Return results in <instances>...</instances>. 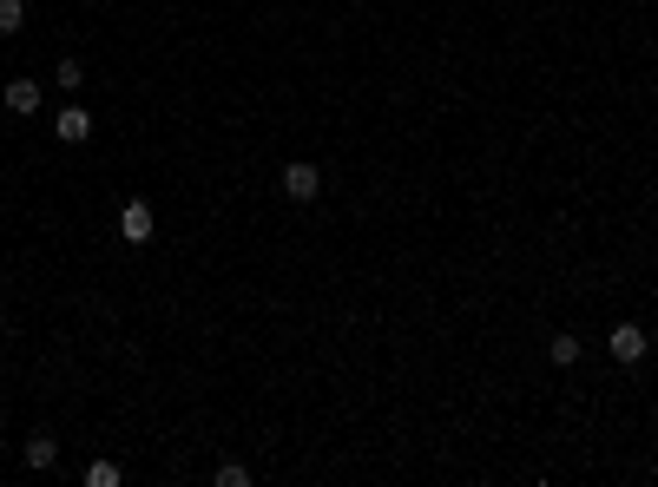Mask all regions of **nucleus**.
I'll return each instance as SVG.
<instances>
[{"mask_svg":"<svg viewBox=\"0 0 658 487\" xmlns=\"http://www.w3.org/2000/svg\"><path fill=\"white\" fill-rule=\"evenodd\" d=\"M547 356L560 362V369H566V362H580V336H553V343H547Z\"/></svg>","mask_w":658,"mask_h":487,"instance_id":"nucleus-8","label":"nucleus"},{"mask_svg":"<svg viewBox=\"0 0 658 487\" xmlns=\"http://www.w3.org/2000/svg\"><path fill=\"white\" fill-rule=\"evenodd\" d=\"M0 106L14 112V119H33V112H40V79H7Z\"/></svg>","mask_w":658,"mask_h":487,"instance_id":"nucleus-4","label":"nucleus"},{"mask_svg":"<svg viewBox=\"0 0 658 487\" xmlns=\"http://www.w3.org/2000/svg\"><path fill=\"white\" fill-rule=\"evenodd\" d=\"M152 231H158V218H152V205H145V198L119 205V237H126V244H152Z\"/></svg>","mask_w":658,"mask_h":487,"instance_id":"nucleus-1","label":"nucleus"},{"mask_svg":"<svg viewBox=\"0 0 658 487\" xmlns=\"http://www.w3.org/2000/svg\"><path fill=\"white\" fill-rule=\"evenodd\" d=\"M86 487H119V461H93V468H86Z\"/></svg>","mask_w":658,"mask_h":487,"instance_id":"nucleus-9","label":"nucleus"},{"mask_svg":"<svg viewBox=\"0 0 658 487\" xmlns=\"http://www.w3.org/2000/svg\"><path fill=\"white\" fill-rule=\"evenodd\" d=\"M53 461H60V435L33 428V435H27V468H53Z\"/></svg>","mask_w":658,"mask_h":487,"instance_id":"nucleus-6","label":"nucleus"},{"mask_svg":"<svg viewBox=\"0 0 658 487\" xmlns=\"http://www.w3.org/2000/svg\"><path fill=\"white\" fill-rule=\"evenodd\" d=\"M277 178H283V191H290L297 205H303V198H316V191H323V172H316L310 158H290V165H283Z\"/></svg>","mask_w":658,"mask_h":487,"instance_id":"nucleus-3","label":"nucleus"},{"mask_svg":"<svg viewBox=\"0 0 658 487\" xmlns=\"http://www.w3.org/2000/svg\"><path fill=\"white\" fill-rule=\"evenodd\" d=\"M53 79H60V93L73 99L79 86H86V66H79V60H60V66H53Z\"/></svg>","mask_w":658,"mask_h":487,"instance_id":"nucleus-7","label":"nucleus"},{"mask_svg":"<svg viewBox=\"0 0 658 487\" xmlns=\"http://www.w3.org/2000/svg\"><path fill=\"white\" fill-rule=\"evenodd\" d=\"M53 139H60V145H86V139H93V112L66 99V106H60V119H53Z\"/></svg>","mask_w":658,"mask_h":487,"instance_id":"nucleus-2","label":"nucleus"},{"mask_svg":"<svg viewBox=\"0 0 658 487\" xmlns=\"http://www.w3.org/2000/svg\"><path fill=\"white\" fill-rule=\"evenodd\" d=\"M606 349H612L619 362H645V330H639V323H612Z\"/></svg>","mask_w":658,"mask_h":487,"instance_id":"nucleus-5","label":"nucleus"},{"mask_svg":"<svg viewBox=\"0 0 658 487\" xmlns=\"http://www.w3.org/2000/svg\"><path fill=\"white\" fill-rule=\"evenodd\" d=\"M27 27V7L20 0H0V33H20Z\"/></svg>","mask_w":658,"mask_h":487,"instance_id":"nucleus-10","label":"nucleus"},{"mask_svg":"<svg viewBox=\"0 0 658 487\" xmlns=\"http://www.w3.org/2000/svg\"><path fill=\"white\" fill-rule=\"evenodd\" d=\"M218 487H251V468H244V461H224V468H218Z\"/></svg>","mask_w":658,"mask_h":487,"instance_id":"nucleus-11","label":"nucleus"}]
</instances>
